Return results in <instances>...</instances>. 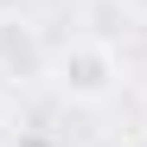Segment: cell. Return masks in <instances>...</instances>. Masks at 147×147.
<instances>
[{
  "mask_svg": "<svg viewBox=\"0 0 147 147\" xmlns=\"http://www.w3.org/2000/svg\"><path fill=\"white\" fill-rule=\"evenodd\" d=\"M0 128H7V109H0Z\"/></svg>",
  "mask_w": 147,
  "mask_h": 147,
  "instance_id": "obj_4",
  "label": "cell"
},
{
  "mask_svg": "<svg viewBox=\"0 0 147 147\" xmlns=\"http://www.w3.org/2000/svg\"><path fill=\"white\" fill-rule=\"evenodd\" d=\"M45 77L58 83V96H64V102L96 109V102H109V96L121 90V58H115V45H109V38L77 32V38H64L58 51H51Z\"/></svg>",
  "mask_w": 147,
  "mask_h": 147,
  "instance_id": "obj_1",
  "label": "cell"
},
{
  "mask_svg": "<svg viewBox=\"0 0 147 147\" xmlns=\"http://www.w3.org/2000/svg\"><path fill=\"white\" fill-rule=\"evenodd\" d=\"M121 7H141V13H147V0H121Z\"/></svg>",
  "mask_w": 147,
  "mask_h": 147,
  "instance_id": "obj_3",
  "label": "cell"
},
{
  "mask_svg": "<svg viewBox=\"0 0 147 147\" xmlns=\"http://www.w3.org/2000/svg\"><path fill=\"white\" fill-rule=\"evenodd\" d=\"M0 58H7V70H19V77H32L38 64H51V58H38V38L26 26H0Z\"/></svg>",
  "mask_w": 147,
  "mask_h": 147,
  "instance_id": "obj_2",
  "label": "cell"
}]
</instances>
